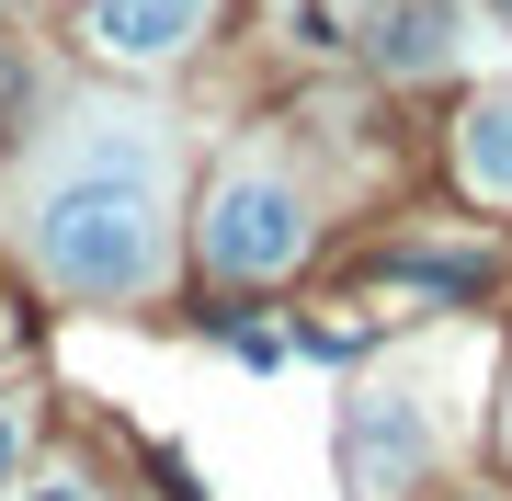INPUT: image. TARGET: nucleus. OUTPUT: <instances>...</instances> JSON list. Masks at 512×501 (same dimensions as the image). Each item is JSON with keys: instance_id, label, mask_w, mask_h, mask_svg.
Returning a JSON list of instances; mask_svg holds the SVG:
<instances>
[{"instance_id": "nucleus-5", "label": "nucleus", "mask_w": 512, "mask_h": 501, "mask_svg": "<svg viewBox=\"0 0 512 501\" xmlns=\"http://www.w3.org/2000/svg\"><path fill=\"white\" fill-rule=\"evenodd\" d=\"M365 46L387 57V69H444V46H456V12H444V0H376Z\"/></svg>"}, {"instance_id": "nucleus-2", "label": "nucleus", "mask_w": 512, "mask_h": 501, "mask_svg": "<svg viewBox=\"0 0 512 501\" xmlns=\"http://www.w3.org/2000/svg\"><path fill=\"white\" fill-rule=\"evenodd\" d=\"M433 456H444V422L421 399V365H387V376H365L342 399V479H353V501H410L433 479Z\"/></svg>"}, {"instance_id": "nucleus-6", "label": "nucleus", "mask_w": 512, "mask_h": 501, "mask_svg": "<svg viewBox=\"0 0 512 501\" xmlns=\"http://www.w3.org/2000/svg\"><path fill=\"white\" fill-rule=\"evenodd\" d=\"M456 171L490 205H512V92H478L467 103V126H456Z\"/></svg>"}, {"instance_id": "nucleus-4", "label": "nucleus", "mask_w": 512, "mask_h": 501, "mask_svg": "<svg viewBox=\"0 0 512 501\" xmlns=\"http://www.w3.org/2000/svg\"><path fill=\"white\" fill-rule=\"evenodd\" d=\"M205 23H217V0H92L80 35H92V57H114V69H160V57H183Z\"/></svg>"}, {"instance_id": "nucleus-8", "label": "nucleus", "mask_w": 512, "mask_h": 501, "mask_svg": "<svg viewBox=\"0 0 512 501\" xmlns=\"http://www.w3.org/2000/svg\"><path fill=\"white\" fill-rule=\"evenodd\" d=\"M23 501H103V490H92V479H35Z\"/></svg>"}, {"instance_id": "nucleus-7", "label": "nucleus", "mask_w": 512, "mask_h": 501, "mask_svg": "<svg viewBox=\"0 0 512 501\" xmlns=\"http://www.w3.org/2000/svg\"><path fill=\"white\" fill-rule=\"evenodd\" d=\"M0 467H23V399H0Z\"/></svg>"}, {"instance_id": "nucleus-3", "label": "nucleus", "mask_w": 512, "mask_h": 501, "mask_svg": "<svg viewBox=\"0 0 512 501\" xmlns=\"http://www.w3.org/2000/svg\"><path fill=\"white\" fill-rule=\"evenodd\" d=\"M194 240H205V274L262 285V274H296V251H308V205H296V183H285L274 160H228Z\"/></svg>"}, {"instance_id": "nucleus-9", "label": "nucleus", "mask_w": 512, "mask_h": 501, "mask_svg": "<svg viewBox=\"0 0 512 501\" xmlns=\"http://www.w3.org/2000/svg\"><path fill=\"white\" fill-rule=\"evenodd\" d=\"M501 23H512V0H501Z\"/></svg>"}, {"instance_id": "nucleus-1", "label": "nucleus", "mask_w": 512, "mask_h": 501, "mask_svg": "<svg viewBox=\"0 0 512 501\" xmlns=\"http://www.w3.org/2000/svg\"><path fill=\"white\" fill-rule=\"evenodd\" d=\"M160 217H171V137L160 114H126V103L57 114L0 194V228L23 240V262L80 308L160 285V240H171Z\"/></svg>"}]
</instances>
